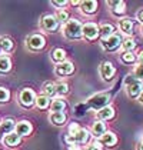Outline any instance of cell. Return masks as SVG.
<instances>
[{
    "mask_svg": "<svg viewBox=\"0 0 143 150\" xmlns=\"http://www.w3.org/2000/svg\"><path fill=\"white\" fill-rule=\"evenodd\" d=\"M66 140L72 143V147L82 146L89 140V132L83 127H80L77 123H72L69 126V136L66 137Z\"/></svg>",
    "mask_w": 143,
    "mask_h": 150,
    "instance_id": "cell-1",
    "label": "cell"
},
{
    "mask_svg": "<svg viewBox=\"0 0 143 150\" xmlns=\"http://www.w3.org/2000/svg\"><path fill=\"white\" fill-rule=\"evenodd\" d=\"M82 23L76 19H72V20H67L64 23V27H63V35L66 36L67 39L70 40H77L80 39L83 33H82Z\"/></svg>",
    "mask_w": 143,
    "mask_h": 150,
    "instance_id": "cell-2",
    "label": "cell"
},
{
    "mask_svg": "<svg viewBox=\"0 0 143 150\" xmlns=\"http://www.w3.org/2000/svg\"><path fill=\"white\" fill-rule=\"evenodd\" d=\"M109 102H110V96H109L107 93H97V94H95L93 97H90V99L87 100V104H89L92 109H95V110L99 112L100 109L109 106Z\"/></svg>",
    "mask_w": 143,
    "mask_h": 150,
    "instance_id": "cell-3",
    "label": "cell"
},
{
    "mask_svg": "<svg viewBox=\"0 0 143 150\" xmlns=\"http://www.w3.org/2000/svg\"><path fill=\"white\" fill-rule=\"evenodd\" d=\"M126 79H127L126 80V90H127L129 97H132V99L139 97L143 90V83L136 80V79H133V76H127Z\"/></svg>",
    "mask_w": 143,
    "mask_h": 150,
    "instance_id": "cell-4",
    "label": "cell"
},
{
    "mask_svg": "<svg viewBox=\"0 0 143 150\" xmlns=\"http://www.w3.org/2000/svg\"><path fill=\"white\" fill-rule=\"evenodd\" d=\"M123 43V39L119 33H113L112 36H109L106 39H102V47L107 50V52H115L118 50Z\"/></svg>",
    "mask_w": 143,
    "mask_h": 150,
    "instance_id": "cell-5",
    "label": "cell"
},
{
    "mask_svg": "<svg viewBox=\"0 0 143 150\" xmlns=\"http://www.w3.org/2000/svg\"><path fill=\"white\" fill-rule=\"evenodd\" d=\"M19 102L23 107H32L36 102V94L32 89H23L19 94Z\"/></svg>",
    "mask_w": 143,
    "mask_h": 150,
    "instance_id": "cell-6",
    "label": "cell"
},
{
    "mask_svg": "<svg viewBox=\"0 0 143 150\" xmlns=\"http://www.w3.org/2000/svg\"><path fill=\"white\" fill-rule=\"evenodd\" d=\"M46 45V40L42 35H32L27 39V47L30 50H40Z\"/></svg>",
    "mask_w": 143,
    "mask_h": 150,
    "instance_id": "cell-7",
    "label": "cell"
},
{
    "mask_svg": "<svg viewBox=\"0 0 143 150\" xmlns=\"http://www.w3.org/2000/svg\"><path fill=\"white\" fill-rule=\"evenodd\" d=\"M82 33L87 40H95L99 37V26L96 23H86L82 27Z\"/></svg>",
    "mask_w": 143,
    "mask_h": 150,
    "instance_id": "cell-8",
    "label": "cell"
},
{
    "mask_svg": "<svg viewBox=\"0 0 143 150\" xmlns=\"http://www.w3.org/2000/svg\"><path fill=\"white\" fill-rule=\"evenodd\" d=\"M74 71V66H73V63L72 62H62L59 63L57 66H56V69H55V73L57 74V76H69Z\"/></svg>",
    "mask_w": 143,
    "mask_h": 150,
    "instance_id": "cell-9",
    "label": "cell"
},
{
    "mask_svg": "<svg viewBox=\"0 0 143 150\" xmlns=\"http://www.w3.org/2000/svg\"><path fill=\"white\" fill-rule=\"evenodd\" d=\"M42 27L46 32H55L59 27V22L56 20L55 16L47 14V16H43V19H42Z\"/></svg>",
    "mask_w": 143,
    "mask_h": 150,
    "instance_id": "cell-10",
    "label": "cell"
},
{
    "mask_svg": "<svg viewBox=\"0 0 143 150\" xmlns=\"http://www.w3.org/2000/svg\"><path fill=\"white\" fill-rule=\"evenodd\" d=\"M115 74V66L110 62H103L100 64V76L105 80H110Z\"/></svg>",
    "mask_w": 143,
    "mask_h": 150,
    "instance_id": "cell-11",
    "label": "cell"
},
{
    "mask_svg": "<svg viewBox=\"0 0 143 150\" xmlns=\"http://www.w3.org/2000/svg\"><path fill=\"white\" fill-rule=\"evenodd\" d=\"M14 133H16L17 136H20V137H22V136H27V134L32 133V125H30L29 122H26V120H22V122L16 123Z\"/></svg>",
    "mask_w": 143,
    "mask_h": 150,
    "instance_id": "cell-12",
    "label": "cell"
},
{
    "mask_svg": "<svg viewBox=\"0 0 143 150\" xmlns=\"http://www.w3.org/2000/svg\"><path fill=\"white\" fill-rule=\"evenodd\" d=\"M66 109V102L62 99V97H57L55 100L50 102V110L52 113H63Z\"/></svg>",
    "mask_w": 143,
    "mask_h": 150,
    "instance_id": "cell-13",
    "label": "cell"
},
{
    "mask_svg": "<svg viewBox=\"0 0 143 150\" xmlns=\"http://www.w3.org/2000/svg\"><path fill=\"white\" fill-rule=\"evenodd\" d=\"M113 116H115V109L112 106H106V107H103L97 112V119L100 122H106L109 119H112Z\"/></svg>",
    "mask_w": 143,
    "mask_h": 150,
    "instance_id": "cell-14",
    "label": "cell"
},
{
    "mask_svg": "<svg viewBox=\"0 0 143 150\" xmlns=\"http://www.w3.org/2000/svg\"><path fill=\"white\" fill-rule=\"evenodd\" d=\"M99 140H100V143L103 146H109V147H112V146H115L118 143V137L113 133H110V132H106L105 134H102L99 137Z\"/></svg>",
    "mask_w": 143,
    "mask_h": 150,
    "instance_id": "cell-15",
    "label": "cell"
},
{
    "mask_svg": "<svg viewBox=\"0 0 143 150\" xmlns=\"http://www.w3.org/2000/svg\"><path fill=\"white\" fill-rule=\"evenodd\" d=\"M80 7H82V12L83 13L92 14L97 9V1H95V0H84V1H80Z\"/></svg>",
    "mask_w": 143,
    "mask_h": 150,
    "instance_id": "cell-16",
    "label": "cell"
},
{
    "mask_svg": "<svg viewBox=\"0 0 143 150\" xmlns=\"http://www.w3.org/2000/svg\"><path fill=\"white\" fill-rule=\"evenodd\" d=\"M14 126H16V123L13 122L12 119H6V120H3L1 123H0V133L1 134H9V133H13L14 132Z\"/></svg>",
    "mask_w": 143,
    "mask_h": 150,
    "instance_id": "cell-17",
    "label": "cell"
},
{
    "mask_svg": "<svg viewBox=\"0 0 143 150\" xmlns=\"http://www.w3.org/2000/svg\"><path fill=\"white\" fill-rule=\"evenodd\" d=\"M20 140H22V137H20V136H17V134L13 132V133H9V134H6V136H4L3 143H4L6 146H9V147H14V146H17V144L20 143Z\"/></svg>",
    "mask_w": 143,
    "mask_h": 150,
    "instance_id": "cell-18",
    "label": "cell"
},
{
    "mask_svg": "<svg viewBox=\"0 0 143 150\" xmlns=\"http://www.w3.org/2000/svg\"><path fill=\"white\" fill-rule=\"evenodd\" d=\"M119 29L120 32L125 33V35L133 33V20H130V19H122L119 23Z\"/></svg>",
    "mask_w": 143,
    "mask_h": 150,
    "instance_id": "cell-19",
    "label": "cell"
},
{
    "mask_svg": "<svg viewBox=\"0 0 143 150\" xmlns=\"http://www.w3.org/2000/svg\"><path fill=\"white\" fill-rule=\"evenodd\" d=\"M49 119H50V122H52V125H55V126H63L64 123H66V115L64 113H52V115L49 116Z\"/></svg>",
    "mask_w": 143,
    "mask_h": 150,
    "instance_id": "cell-20",
    "label": "cell"
},
{
    "mask_svg": "<svg viewBox=\"0 0 143 150\" xmlns=\"http://www.w3.org/2000/svg\"><path fill=\"white\" fill-rule=\"evenodd\" d=\"M115 33V27L112 24H102L99 26V36H102V39H106L109 36H112Z\"/></svg>",
    "mask_w": 143,
    "mask_h": 150,
    "instance_id": "cell-21",
    "label": "cell"
},
{
    "mask_svg": "<svg viewBox=\"0 0 143 150\" xmlns=\"http://www.w3.org/2000/svg\"><path fill=\"white\" fill-rule=\"evenodd\" d=\"M92 130H93V134H95L96 137H100L102 134L106 133V123L105 122H95Z\"/></svg>",
    "mask_w": 143,
    "mask_h": 150,
    "instance_id": "cell-22",
    "label": "cell"
},
{
    "mask_svg": "<svg viewBox=\"0 0 143 150\" xmlns=\"http://www.w3.org/2000/svg\"><path fill=\"white\" fill-rule=\"evenodd\" d=\"M109 4L113 7V13L115 14L120 16V14L125 13V7H126V3L125 1H122V0H119V1H109Z\"/></svg>",
    "mask_w": 143,
    "mask_h": 150,
    "instance_id": "cell-23",
    "label": "cell"
},
{
    "mask_svg": "<svg viewBox=\"0 0 143 150\" xmlns=\"http://www.w3.org/2000/svg\"><path fill=\"white\" fill-rule=\"evenodd\" d=\"M14 45L9 37H0V50L1 52H12Z\"/></svg>",
    "mask_w": 143,
    "mask_h": 150,
    "instance_id": "cell-24",
    "label": "cell"
},
{
    "mask_svg": "<svg viewBox=\"0 0 143 150\" xmlns=\"http://www.w3.org/2000/svg\"><path fill=\"white\" fill-rule=\"evenodd\" d=\"M12 69V62L7 56H0V73H7Z\"/></svg>",
    "mask_w": 143,
    "mask_h": 150,
    "instance_id": "cell-25",
    "label": "cell"
},
{
    "mask_svg": "<svg viewBox=\"0 0 143 150\" xmlns=\"http://www.w3.org/2000/svg\"><path fill=\"white\" fill-rule=\"evenodd\" d=\"M35 104L40 109V110H45V109H47L49 104H50V100H49V97H46L45 94H42V96H37L36 97V102Z\"/></svg>",
    "mask_w": 143,
    "mask_h": 150,
    "instance_id": "cell-26",
    "label": "cell"
},
{
    "mask_svg": "<svg viewBox=\"0 0 143 150\" xmlns=\"http://www.w3.org/2000/svg\"><path fill=\"white\" fill-rule=\"evenodd\" d=\"M52 59L59 64L62 62H64V59H66V53H64V50L63 49H55L53 52H52Z\"/></svg>",
    "mask_w": 143,
    "mask_h": 150,
    "instance_id": "cell-27",
    "label": "cell"
},
{
    "mask_svg": "<svg viewBox=\"0 0 143 150\" xmlns=\"http://www.w3.org/2000/svg\"><path fill=\"white\" fill-rule=\"evenodd\" d=\"M69 92V86L66 83H59V84H55V93L59 94V96H64Z\"/></svg>",
    "mask_w": 143,
    "mask_h": 150,
    "instance_id": "cell-28",
    "label": "cell"
},
{
    "mask_svg": "<svg viewBox=\"0 0 143 150\" xmlns=\"http://www.w3.org/2000/svg\"><path fill=\"white\" fill-rule=\"evenodd\" d=\"M120 59H122V62L123 63H135V60H136V54L133 53V52H125L122 56H120Z\"/></svg>",
    "mask_w": 143,
    "mask_h": 150,
    "instance_id": "cell-29",
    "label": "cell"
},
{
    "mask_svg": "<svg viewBox=\"0 0 143 150\" xmlns=\"http://www.w3.org/2000/svg\"><path fill=\"white\" fill-rule=\"evenodd\" d=\"M122 47H123V50H125V52H132V50L136 47V42H135L133 39L129 37V39H126V40L122 43Z\"/></svg>",
    "mask_w": 143,
    "mask_h": 150,
    "instance_id": "cell-30",
    "label": "cell"
},
{
    "mask_svg": "<svg viewBox=\"0 0 143 150\" xmlns=\"http://www.w3.org/2000/svg\"><path fill=\"white\" fill-rule=\"evenodd\" d=\"M43 93H45V96L46 97H50V96H53V94H56L55 93V84L53 83H45V86H43Z\"/></svg>",
    "mask_w": 143,
    "mask_h": 150,
    "instance_id": "cell-31",
    "label": "cell"
},
{
    "mask_svg": "<svg viewBox=\"0 0 143 150\" xmlns=\"http://www.w3.org/2000/svg\"><path fill=\"white\" fill-rule=\"evenodd\" d=\"M56 20H57L59 23H66V22L69 20V14H67V12H64V10H59L57 14H56Z\"/></svg>",
    "mask_w": 143,
    "mask_h": 150,
    "instance_id": "cell-32",
    "label": "cell"
},
{
    "mask_svg": "<svg viewBox=\"0 0 143 150\" xmlns=\"http://www.w3.org/2000/svg\"><path fill=\"white\" fill-rule=\"evenodd\" d=\"M10 99V93L6 87H0V103H6Z\"/></svg>",
    "mask_w": 143,
    "mask_h": 150,
    "instance_id": "cell-33",
    "label": "cell"
},
{
    "mask_svg": "<svg viewBox=\"0 0 143 150\" xmlns=\"http://www.w3.org/2000/svg\"><path fill=\"white\" fill-rule=\"evenodd\" d=\"M133 74H135L136 80L143 81V66H142V64H137V66L135 67V71H133Z\"/></svg>",
    "mask_w": 143,
    "mask_h": 150,
    "instance_id": "cell-34",
    "label": "cell"
},
{
    "mask_svg": "<svg viewBox=\"0 0 143 150\" xmlns=\"http://www.w3.org/2000/svg\"><path fill=\"white\" fill-rule=\"evenodd\" d=\"M52 4H53V6H56V7H64V6H67L69 3H67V1H55V0H53V1H52Z\"/></svg>",
    "mask_w": 143,
    "mask_h": 150,
    "instance_id": "cell-35",
    "label": "cell"
},
{
    "mask_svg": "<svg viewBox=\"0 0 143 150\" xmlns=\"http://www.w3.org/2000/svg\"><path fill=\"white\" fill-rule=\"evenodd\" d=\"M136 59H137V62H139V64H142L143 66V52H140L137 56H136Z\"/></svg>",
    "mask_w": 143,
    "mask_h": 150,
    "instance_id": "cell-36",
    "label": "cell"
},
{
    "mask_svg": "<svg viewBox=\"0 0 143 150\" xmlns=\"http://www.w3.org/2000/svg\"><path fill=\"white\" fill-rule=\"evenodd\" d=\"M137 150H143V139L137 143Z\"/></svg>",
    "mask_w": 143,
    "mask_h": 150,
    "instance_id": "cell-37",
    "label": "cell"
},
{
    "mask_svg": "<svg viewBox=\"0 0 143 150\" xmlns=\"http://www.w3.org/2000/svg\"><path fill=\"white\" fill-rule=\"evenodd\" d=\"M137 19H139V22H142V23H143V10L137 14Z\"/></svg>",
    "mask_w": 143,
    "mask_h": 150,
    "instance_id": "cell-38",
    "label": "cell"
},
{
    "mask_svg": "<svg viewBox=\"0 0 143 150\" xmlns=\"http://www.w3.org/2000/svg\"><path fill=\"white\" fill-rule=\"evenodd\" d=\"M83 150H97V149H96L95 144H92V146H87V147H86V149H83Z\"/></svg>",
    "mask_w": 143,
    "mask_h": 150,
    "instance_id": "cell-39",
    "label": "cell"
},
{
    "mask_svg": "<svg viewBox=\"0 0 143 150\" xmlns=\"http://www.w3.org/2000/svg\"><path fill=\"white\" fill-rule=\"evenodd\" d=\"M139 97H140V102L143 103V90H142V93H140V96H139Z\"/></svg>",
    "mask_w": 143,
    "mask_h": 150,
    "instance_id": "cell-40",
    "label": "cell"
},
{
    "mask_svg": "<svg viewBox=\"0 0 143 150\" xmlns=\"http://www.w3.org/2000/svg\"><path fill=\"white\" fill-rule=\"evenodd\" d=\"M0 53H1V50H0Z\"/></svg>",
    "mask_w": 143,
    "mask_h": 150,
    "instance_id": "cell-41",
    "label": "cell"
},
{
    "mask_svg": "<svg viewBox=\"0 0 143 150\" xmlns=\"http://www.w3.org/2000/svg\"><path fill=\"white\" fill-rule=\"evenodd\" d=\"M142 32H143V29H142Z\"/></svg>",
    "mask_w": 143,
    "mask_h": 150,
    "instance_id": "cell-42",
    "label": "cell"
}]
</instances>
